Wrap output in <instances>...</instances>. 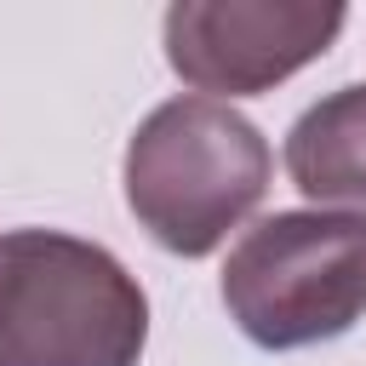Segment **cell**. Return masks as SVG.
Wrapping results in <instances>:
<instances>
[{"label":"cell","instance_id":"cell-3","mask_svg":"<svg viewBox=\"0 0 366 366\" xmlns=\"http://www.w3.org/2000/svg\"><path fill=\"white\" fill-rule=\"evenodd\" d=\"M217 297L246 343L286 355L343 337L366 315V212H269L217 274Z\"/></svg>","mask_w":366,"mask_h":366},{"label":"cell","instance_id":"cell-4","mask_svg":"<svg viewBox=\"0 0 366 366\" xmlns=\"http://www.w3.org/2000/svg\"><path fill=\"white\" fill-rule=\"evenodd\" d=\"M343 0H177L160 17L172 74L212 97H263L343 34Z\"/></svg>","mask_w":366,"mask_h":366},{"label":"cell","instance_id":"cell-1","mask_svg":"<svg viewBox=\"0 0 366 366\" xmlns=\"http://www.w3.org/2000/svg\"><path fill=\"white\" fill-rule=\"evenodd\" d=\"M274 177L263 132L212 97H166L126 137L120 183L137 229L172 257H212L240 229Z\"/></svg>","mask_w":366,"mask_h":366},{"label":"cell","instance_id":"cell-2","mask_svg":"<svg viewBox=\"0 0 366 366\" xmlns=\"http://www.w3.org/2000/svg\"><path fill=\"white\" fill-rule=\"evenodd\" d=\"M149 297L97 240L63 229L0 234V366H137Z\"/></svg>","mask_w":366,"mask_h":366},{"label":"cell","instance_id":"cell-5","mask_svg":"<svg viewBox=\"0 0 366 366\" xmlns=\"http://www.w3.org/2000/svg\"><path fill=\"white\" fill-rule=\"evenodd\" d=\"M286 177L320 212H366V86H343L292 120Z\"/></svg>","mask_w":366,"mask_h":366}]
</instances>
